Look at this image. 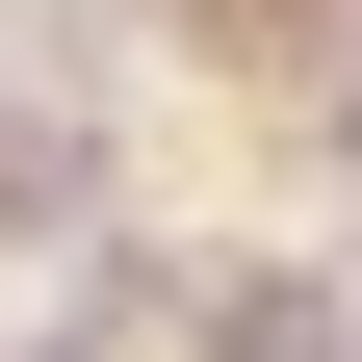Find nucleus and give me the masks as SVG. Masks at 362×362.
I'll return each mask as SVG.
<instances>
[{
    "label": "nucleus",
    "mask_w": 362,
    "mask_h": 362,
    "mask_svg": "<svg viewBox=\"0 0 362 362\" xmlns=\"http://www.w3.org/2000/svg\"><path fill=\"white\" fill-rule=\"evenodd\" d=\"M78 207H104V129H78V104H26V78H0V233H78Z\"/></svg>",
    "instance_id": "nucleus-1"
},
{
    "label": "nucleus",
    "mask_w": 362,
    "mask_h": 362,
    "mask_svg": "<svg viewBox=\"0 0 362 362\" xmlns=\"http://www.w3.org/2000/svg\"><path fill=\"white\" fill-rule=\"evenodd\" d=\"M0 52L52 78V52H129V0H0Z\"/></svg>",
    "instance_id": "nucleus-2"
}]
</instances>
